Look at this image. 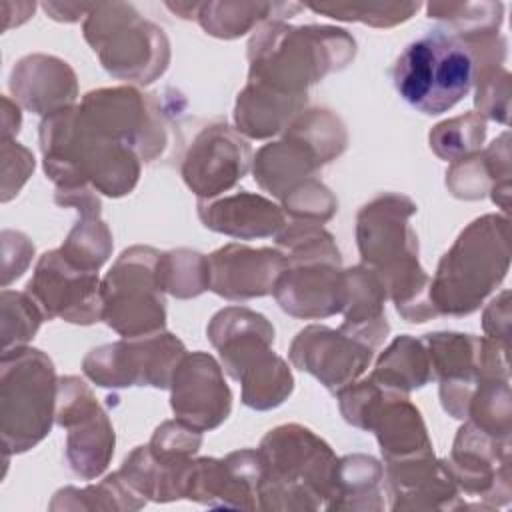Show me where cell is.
Segmentation results:
<instances>
[{"label": "cell", "instance_id": "cell-1", "mask_svg": "<svg viewBox=\"0 0 512 512\" xmlns=\"http://www.w3.org/2000/svg\"><path fill=\"white\" fill-rule=\"evenodd\" d=\"M416 210L408 196L384 192L364 204L356 216L362 264L378 274L406 322L438 316L430 302V278L418 262V236L410 226Z\"/></svg>", "mask_w": 512, "mask_h": 512}, {"label": "cell", "instance_id": "cell-2", "mask_svg": "<svg viewBox=\"0 0 512 512\" xmlns=\"http://www.w3.org/2000/svg\"><path fill=\"white\" fill-rule=\"evenodd\" d=\"M44 172L56 188H96L120 198L130 194L140 176V158L128 146L96 128L70 106L40 122Z\"/></svg>", "mask_w": 512, "mask_h": 512}, {"label": "cell", "instance_id": "cell-3", "mask_svg": "<svg viewBox=\"0 0 512 512\" xmlns=\"http://www.w3.org/2000/svg\"><path fill=\"white\" fill-rule=\"evenodd\" d=\"M354 38L332 26H288L268 20L248 44V82L290 98H308V88L348 66Z\"/></svg>", "mask_w": 512, "mask_h": 512}, {"label": "cell", "instance_id": "cell-4", "mask_svg": "<svg viewBox=\"0 0 512 512\" xmlns=\"http://www.w3.org/2000/svg\"><path fill=\"white\" fill-rule=\"evenodd\" d=\"M262 472L258 508L318 510L332 496L338 458L312 430L282 424L270 430L258 448Z\"/></svg>", "mask_w": 512, "mask_h": 512}, {"label": "cell", "instance_id": "cell-5", "mask_svg": "<svg viewBox=\"0 0 512 512\" xmlns=\"http://www.w3.org/2000/svg\"><path fill=\"white\" fill-rule=\"evenodd\" d=\"M286 268L274 284V298L284 312L304 320L328 318L346 304V272L330 232L320 224H286L276 234Z\"/></svg>", "mask_w": 512, "mask_h": 512}, {"label": "cell", "instance_id": "cell-6", "mask_svg": "<svg viewBox=\"0 0 512 512\" xmlns=\"http://www.w3.org/2000/svg\"><path fill=\"white\" fill-rule=\"evenodd\" d=\"M510 268L508 218L484 214L472 220L442 256L430 278V302L436 314L468 316L480 308Z\"/></svg>", "mask_w": 512, "mask_h": 512}, {"label": "cell", "instance_id": "cell-7", "mask_svg": "<svg viewBox=\"0 0 512 512\" xmlns=\"http://www.w3.org/2000/svg\"><path fill=\"white\" fill-rule=\"evenodd\" d=\"M206 334L224 370L242 384V402L248 408L272 410L292 394L294 378L272 350L274 328L266 316L244 306H228L212 316Z\"/></svg>", "mask_w": 512, "mask_h": 512}, {"label": "cell", "instance_id": "cell-8", "mask_svg": "<svg viewBox=\"0 0 512 512\" xmlns=\"http://www.w3.org/2000/svg\"><path fill=\"white\" fill-rule=\"evenodd\" d=\"M476 64L470 48L452 32L430 30L410 42L396 58L392 82L414 110L438 116L470 92Z\"/></svg>", "mask_w": 512, "mask_h": 512}, {"label": "cell", "instance_id": "cell-9", "mask_svg": "<svg viewBox=\"0 0 512 512\" xmlns=\"http://www.w3.org/2000/svg\"><path fill=\"white\" fill-rule=\"evenodd\" d=\"M58 380L52 360L36 348L2 350L0 432L6 454L34 448L50 432Z\"/></svg>", "mask_w": 512, "mask_h": 512}, {"label": "cell", "instance_id": "cell-10", "mask_svg": "<svg viewBox=\"0 0 512 512\" xmlns=\"http://www.w3.org/2000/svg\"><path fill=\"white\" fill-rule=\"evenodd\" d=\"M82 30L102 66L120 80L150 84L168 68L164 30L140 18L130 4H92Z\"/></svg>", "mask_w": 512, "mask_h": 512}, {"label": "cell", "instance_id": "cell-11", "mask_svg": "<svg viewBox=\"0 0 512 512\" xmlns=\"http://www.w3.org/2000/svg\"><path fill=\"white\" fill-rule=\"evenodd\" d=\"M158 258L160 252L150 246H132L100 284L102 320L124 338L156 334L166 326Z\"/></svg>", "mask_w": 512, "mask_h": 512}, {"label": "cell", "instance_id": "cell-12", "mask_svg": "<svg viewBox=\"0 0 512 512\" xmlns=\"http://www.w3.org/2000/svg\"><path fill=\"white\" fill-rule=\"evenodd\" d=\"M338 404L348 424L376 434L384 462L434 452L422 414L406 394L366 378L342 388Z\"/></svg>", "mask_w": 512, "mask_h": 512}, {"label": "cell", "instance_id": "cell-13", "mask_svg": "<svg viewBox=\"0 0 512 512\" xmlns=\"http://www.w3.org/2000/svg\"><path fill=\"white\" fill-rule=\"evenodd\" d=\"M432 378L440 382L444 410L458 420L468 416V404L484 378H508V346L492 338L460 332H434L422 338Z\"/></svg>", "mask_w": 512, "mask_h": 512}, {"label": "cell", "instance_id": "cell-14", "mask_svg": "<svg viewBox=\"0 0 512 512\" xmlns=\"http://www.w3.org/2000/svg\"><path fill=\"white\" fill-rule=\"evenodd\" d=\"M184 354V344L174 334L162 330L90 350L82 360V372L96 386L104 388H170L172 374Z\"/></svg>", "mask_w": 512, "mask_h": 512}, {"label": "cell", "instance_id": "cell-15", "mask_svg": "<svg viewBox=\"0 0 512 512\" xmlns=\"http://www.w3.org/2000/svg\"><path fill=\"white\" fill-rule=\"evenodd\" d=\"M54 422L66 428V460L82 480L98 478L114 454V428L92 390L76 376L58 378Z\"/></svg>", "mask_w": 512, "mask_h": 512}, {"label": "cell", "instance_id": "cell-16", "mask_svg": "<svg viewBox=\"0 0 512 512\" xmlns=\"http://www.w3.org/2000/svg\"><path fill=\"white\" fill-rule=\"evenodd\" d=\"M82 114L104 134L128 146L140 160L152 162L166 146V128L152 94L132 86L100 88L80 102Z\"/></svg>", "mask_w": 512, "mask_h": 512}, {"label": "cell", "instance_id": "cell-17", "mask_svg": "<svg viewBox=\"0 0 512 512\" xmlns=\"http://www.w3.org/2000/svg\"><path fill=\"white\" fill-rule=\"evenodd\" d=\"M444 466L460 494L476 498V508L510 502V440L496 438L466 422L454 440Z\"/></svg>", "mask_w": 512, "mask_h": 512}, {"label": "cell", "instance_id": "cell-18", "mask_svg": "<svg viewBox=\"0 0 512 512\" xmlns=\"http://www.w3.org/2000/svg\"><path fill=\"white\" fill-rule=\"evenodd\" d=\"M100 284L98 272L78 268L60 250H50L40 256L26 292L48 320L94 324L102 320Z\"/></svg>", "mask_w": 512, "mask_h": 512}, {"label": "cell", "instance_id": "cell-19", "mask_svg": "<svg viewBox=\"0 0 512 512\" xmlns=\"http://www.w3.org/2000/svg\"><path fill=\"white\" fill-rule=\"evenodd\" d=\"M252 164L250 144L226 124L198 132L182 160V178L198 200H212L242 180Z\"/></svg>", "mask_w": 512, "mask_h": 512}, {"label": "cell", "instance_id": "cell-20", "mask_svg": "<svg viewBox=\"0 0 512 512\" xmlns=\"http://www.w3.org/2000/svg\"><path fill=\"white\" fill-rule=\"evenodd\" d=\"M170 406L182 424L208 432L218 428L232 410V392L222 368L206 352L184 354L170 380Z\"/></svg>", "mask_w": 512, "mask_h": 512}, {"label": "cell", "instance_id": "cell-21", "mask_svg": "<svg viewBox=\"0 0 512 512\" xmlns=\"http://www.w3.org/2000/svg\"><path fill=\"white\" fill-rule=\"evenodd\" d=\"M374 350L356 340L342 328L306 326L290 344V362L312 374L330 392L338 394L342 388L356 382L368 368Z\"/></svg>", "mask_w": 512, "mask_h": 512}, {"label": "cell", "instance_id": "cell-22", "mask_svg": "<svg viewBox=\"0 0 512 512\" xmlns=\"http://www.w3.org/2000/svg\"><path fill=\"white\" fill-rule=\"evenodd\" d=\"M262 462L258 450H238L222 460H192L184 484V498L218 508H258Z\"/></svg>", "mask_w": 512, "mask_h": 512}, {"label": "cell", "instance_id": "cell-23", "mask_svg": "<svg viewBox=\"0 0 512 512\" xmlns=\"http://www.w3.org/2000/svg\"><path fill=\"white\" fill-rule=\"evenodd\" d=\"M384 480L392 510H458L466 508L444 460L434 452L384 462Z\"/></svg>", "mask_w": 512, "mask_h": 512}, {"label": "cell", "instance_id": "cell-24", "mask_svg": "<svg viewBox=\"0 0 512 512\" xmlns=\"http://www.w3.org/2000/svg\"><path fill=\"white\" fill-rule=\"evenodd\" d=\"M286 258L278 248H250L244 244H226L208 256L210 290L226 300H250L266 296Z\"/></svg>", "mask_w": 512, "mask_h": 512}, {"label": "cell", "instance_id": "cell-25", "mask_svg": "<svg viewBox=\"0 0 512 512\" xmlns=\"http://www.w3.org/2000/svg\"><path fill=\"white\" fill-rule=\"evenodd\" d=\"M10 90L26 110L50 116L70 108L78 96L74 70L56 56L30 54L10 74Z\"/></svg>", "mask_w": 512, "mask_h": 512}, {"label": "cell", "instance_id": "cell-26", "mask_svg": "<svg viewBox=\"0 0 512 512\" xmlns=\"http://www.w3.org/2000/svg\"><path fill=\"white\" fill-rule=\"evenodd\" d=\"M198 218L208 230L240 240L270 238L286 226L280 206L246 190L212 200H198Z\"/></svg>", "mask_w": 512, "mask_h": 512}, {"label": "cell", "instance_id": "cell-27", "mask_svg": "<svg viewBox=\"0 0 512 512\" xmlns=\"http://www.w3.org/2000/svg\"><path fill=\"white\" fill-rule=\"evenodd\" d=\"M510 136L504 132L484 152H474L452 162L446 172V186L452 196L478 200L492 196L504 212L510 204Z\"/></svg>", "mask_w": 512, "mask_h": 512}, {"label": "cell", "instance_id": "cell-28", "mask_svg": "<svg viewBox=\"0 0 512 512\" xmlns=\"http://www.w3.org/2000/svg\"><path fill=\"white\" fill-rule=\"evenodd\" d=\"M322 166L320 156L290 130L284 132L282 140L262 146L252 158L254 180L280 200L302 182L314 178Z\"/></svg>", "mask_w": 512, "mask_h": 512}, {"label": "cell", "instance_id": "cell-29", "mask_svg": "<svg viewBox=\"0 0 512 512\" xmlns=\"http://www.w3.org/2000/svg\"><path fill=\"white\" fill-rule=\"evenodd\" d=\"M346 272V304L342 308V330L376 350L390 332L384 314L386 288L376 272L364 264Z\"/></svg>", "mask_w": 512, "mask_h": 512}, {"label": "cell", "instance_id": "cell-30", "mask_svg": "<svg viewBox=\"0 0 512 512\" xmlns=\"http://www.w3.org/2000/svg\"><path fill=\"white\" fill-rule=\"evenodd\" d=\"M306 102L308 98H290L248 82L234 106L236 132L250 138H270L282 132L304 110Z\"/></svg>", "mask_w": 512, "mask_h": 512}, {"label": "cell", "instance_id": "cell-31", "mask_svg": "<svg viewBox=\"0 0 512 512\" xmlns=\"http://www.w3.org/2000/svg\"><path fill=\"white\" fill-rule=\"evenodd\" d=\"M384 466L366 454L338 458L326 510H382Z\"/></svg>", "mask_w": 512, "mask_h": 512}, {"label": "cell", "instance_id": "cell-32", "mask_svg": "<svg viewBox=\"0 0 512 512\" xmlns=\"http://www.w3.org/2000/svg\"><path fill=\"white\" fill-rule=\"evenodd\" d=\"M370 380L402 394L426 386L432 380V368L424 342L412 336H398L380 354Z\"/></svg>", "mask_w": 512, "mask_h": 512}, {"label": "cell", "instance_id": "cell-33", "mask_svg": "<svg viewBox=\"0 0 512 512\" xmlns=\"http://www.w3.org/2000/svg\"><path fill=\"white\" fill-rule=\"evenodd\" d=\"M294 4H276V2H204L198 4L196 20L206 30V34L232 40L246 34L254 24L268 20L270 16H284L276 12L290 10Z\"/></svg>", "mask_w": 512, "mask_h": 512}, {"label": "cell", "instance_id": "cell-34", "mask_svg": "<svg viewBox=\"0 0 512 512\" xmlns=\"http://www.w3.org/2000/svg\"><path fill=\"white\" fill-rule=\"evenodd\" d=\"M146 504L120 472L108 474L102 482L74 488L66 486L58 490L50 502V510H140Z\"/></svg>", "mask_w": 512, "mask_h": 512}, {"label": "cell", "instance_id": "cell-35", "mask_svg": "<svg viewBox=\"0 0 512 512\" xmlns=\"http://www.w3.org/2000/svg\"><path fill=\"white\" fill-rule=\"evenodd\" d=\"M158 280L162 290L176 298H196L210 290L208 256L186 248L160 252Z\"/></svg>", "mask_w": 512, "mask_h": 512}, {"label": "cell", "instance_id": "cell-36", "mask_svg": "<svg viewBox=\"0 0 512 512\" xmlns=\"http://www.w3.org/2000/svg\"><path fill=\"white\" fill-rule=\"evenodd\" d=\"M510 378H484L468 404V422L480 430L510 440L512 410H510Z\"/></svg>", "mask_w": 512, "mask_h": 512}, {"label": "cell", "instance_id": "cell-37", "mask_svg": "<svg viewBox=\"0 0 512 512\" xmlns=\"http://www.w3.org/2000/svg\"><path fill=\"white\" fill-rule=\"evenodd\" d=\"M486 138V120L478 112L444 120L430 130V148L446 162H456L478 152Z\"/></svg>", "mask_w": 512, "mask_h": 512}, {"label": "cell", "instance_id": "cell-38", "mask_svg": "<svg viewBox=\"0 0 512 512\" xmlns=\"http://www.w3.org/2000/svg\"><path fill=\"white\" fill-rule=\"evenodd\" d=\"M428 18L444 20L452 34L462 40L478 38L486 34H496L502 24V4L500 2H480V4H450V2H430Z\"/></svg>", "mask_w": 512, "mask_h": 512}, {"label": "cell", "instance_id": "cell-39", "mask_svg": "<svg viewBox=\"0 0 512 512\" xmlns=\"http://www.w3.org/2000/svg\"><path fill=\"white\" fill-rule=\"evenodd\" d=\"M42 320L44 314L28 292L2 290V350L26 346Z\"/></svg>", "mask_w": 512, "mask_h": 512}, {"label": "cell", "instance_id": "cell-40", "mask_svg": "<svg viewBox=\"0 0 512 512\" xmlns=\"http://www.w3.org/2000/svg\"><path fill=\"white\" fill-rule=\"evenodd\" d=\"M314 12L326 14L334 20H346V22H362L378 28L396 26L400 22H406L412 18V14L420 8L418 2H400V4H312L308 6Z\"/></svg>", "mask_w": 512, "mask_h": 512}, {"label": "cell", "instance_id": "cell-41", "mask_svg": "<svg viewBox=\"0 0 512 512\" xmlns=\"http://www.w3.org/2000/svg\"><path fill=\"white\" fill-rule=\"evenodd\" d=\"M282 210L290 214L292 220L322 224L336 214L338 200L330 188L316 178H310L282 198Z\"/></svg>", "mask_w": 512, "mask_h": 512}, {"label": "cell", "instance_id": "cell-42", "mask_svg": "<svg viewBox=\"0 0 512 512\" xmlns=\"http://www.w3.org/2000/svg\"><path fill=\"white\" fill-rule=\"evenodd\" d=\"M476 108L478 114L508 124L510 112V74L502 64H486L476 70Z\"/></svg>", "mask_w": 512, "mask_h": 512}, {"label": "cell", "instance_id": "cell-43", "mask_svg": "<svg viewBox=\"0 0 512 512\" xmlns=\"http://www.w3.org/2000/svg\"><path fill=\"white\" fill-rule=\"evenodd\" d=\"M200 444L202 432L182 424L180 420H168L156 428L148 448L156 460L172 464L192 458L198 452Z\"/></svg>", "mask_w": 512, "mask_h": 512}, {"label": "cell", "instance_id": "cell-44", "mask_svg": "<svg viewBox=\"0 0 512 512\" xmlns=\"http://www.w3.org/2000/svg\"><path fill=\"white\" fill-rule=\"evenodd\" d=\"M484 332L494 342L508 346V332H510V292H500L484 310L482 320Z\"/></svg>", "mask_w": 512, "mask_h": 512}]
</instances>
